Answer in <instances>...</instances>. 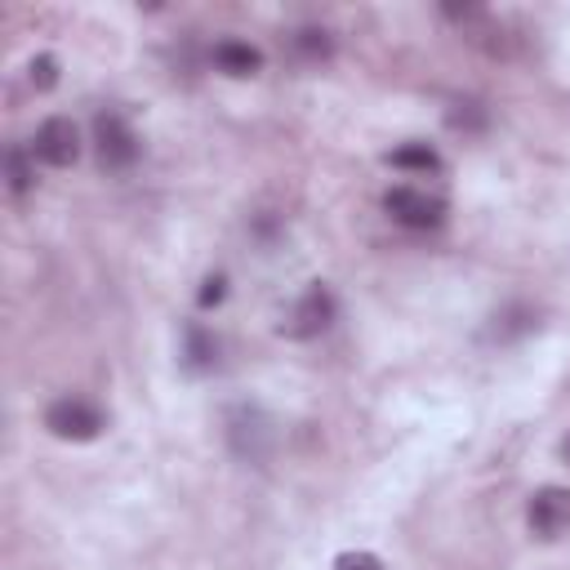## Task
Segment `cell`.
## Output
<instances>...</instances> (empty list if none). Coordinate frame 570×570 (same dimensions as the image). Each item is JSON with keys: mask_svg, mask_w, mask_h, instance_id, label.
<instances>
[{"mask_svg": "<svg viewBox=\"0 0 570 570\" xmlns=\"http://www.w3.org/2000/svg\"><path fill=\"white\" fill-rule=\"evenodd\" d=\"M4 169H9V191H13V196H22V191L31 187V165H27V151H22V147H9Z\"/></svg>", "mask_w": 570, "mask_h": 570, "instance_id": "11", "label": "cell"}, {"mask_svg": "<svg viewBox=\"0 0 570 570\" xmlns=\"http://www.w3.org/2000/svg\"><path fill=\"white\" fill-rule=\"evenodd\" d=\"M330 321H334V294L316 281V285H307V289L298 294V303L289 307L281 334H289V338H316V334L330 330Z\"/></svg>", "mask_w": 570, "mask_h": 570, "instance_id": "4", "label": "cell"}, {"mask_svg": "<svg viewBox=\"0 0 570 570\" xmlns=\"http://www.w3.org/2000/svg\"><path fill=\"white\" fill-rule=\"evenodd\" d=\"M561 454H566V459H570V436H566V441H561Z\"/></svg>", "mask_w": 570, "mask_h": 570, "instance_id": "16", "label": "cell"}, {"mask_svg": "<svg viewBox=\"0 0 570 570\" xmlns=\"http://www.w3.org/2000/svg\"><path fill=\"white\" fill-rule=\"evenodd\" d=\"M45 428H49L58 441H94V436L107 428V419H102L98 405H89V401H80V396H58V401L45 410Z\"/></svg>", "mask_w": 570, "mask_h": 570, "instance_id": "1", "label": "cell"}, {"mask_svg": "<svg viewBox=\"0 0 570 570\" xmlns=\"http://www.w3.org/2000/svg\"><path fill=\"white\" fill-rule=\"evenodd\" d=\"M383 209L401 227H414V232H428V227H441L445 223V200L441 196H428L423 187H392L383 196Z\"/></svg>", "mask_w": 570, "mask_h": 570, "instance_id": "3", "label": "cell"}, {"mask_svg": "<svg viewBox=\"0 0 570 570\" xmlns=\"http://www.w3.org/2000/svg\"><path fill=\"white\" fill-rule=\"evenodd\" d=\"M223 294H227V281L214 272V276H205V281H200V294H196V303H200V307H214Z\"/></svg>", "mask_w": 570, "mask_h": 570, "instance_id": "15", "label": "cell"}, {"mask_svg": "<svg viewBox=\"0 0 570 570\" xmlns=\"http://www.w3.org/2000/svg\"><path fill=\"white\" fill-rule=\"evenodd\" d=\"M94 151H98L102 169H129L138 160V138L125 125V116H116V111L94 116Z\"/></svg>", "mask_w": 570, "mask_h": 570, "instance_id": "2", "label": "cell"}, {"mask_svg": "<svg viewBox=\"0 0 570 570\" xmlns=\"http://www.w3.org/2000/svg\"><path fill=\"white\" fill-rule=\"evenodd\" d=\"M31 156H36L40 165H53V169L76 165V156H80V134H76V125H71L67 116H49V120L36 129V138H31Z\"/></svg>", "mask_w": 570, "mask_h": 570, "instance_id": "5", "label": "cell"}, {"mask_svg": "<svg viewBox=\"0 0 570 570\" xmlns=\"http://www.w3.org/2000/svg\"><path fill=\"white\" fill-rule=\"evenodd\" d=\"M387 160H392L396 169H419V174H432V169H441V156H436L428 142H405V147H396Z\"/></svg>", "mask_w": 570, "mask_h": 570, "instance_id": "9", "label": "cell"}, {"mask_svg": "<svg viewBox=\"0 0 570 570\" xmlns=\"http://www.w3.org/2000/svg\"><path fill=\"white\" fill-rule=\"evenodd\" d=\"M183 338H187V352H183V356H187V365H191V370H209V365L218 361V343H214L200 325H187V334H183Z\"/></svg>", "mask_w": 570, "mask_h": 570, "instance_id": "10", "label": "cell"}, {"mask_svg": "<svg viewBox=\"0 0 570 570\" xmlns=\"http://www.w3.org/2000/svg\"><path fill=\"white\" fill-rule=\"evenodd\" d=\"M294 45H298L307 58H325V53H330V36L316 31V27H303V31L294 36Z\"/></svg>", "mask_w": 570, "mask_h": 570, "instance_id": "12", "label": "cell"}, {"mask_svg": "<svg viewBox=\"0 0 570 570\" xmlns=\"http://www.w3.org/2000/svg\"><path fill=\"white\" fill-rule=\"evenodd\" d=\"M334 570H383V561L374 552H338Z\"/></svg>", "mask_w": 570, "mask_h": 570, "instance_id": "14", "label": "cell"}, {"mask_svg": "<svg viewBox=\"0 0 570 570\" xmlns=\"http://www.w3.org/2000/svg\"><path fill=\"white\" fill-rule=\"evenodd\" d=\"M525 521L539 539H561L570 534V490L566 485H543L530 494V508H525Z\"/></svg>", "mask_w": 570, "mask_h": 570, "instance_id": "6", "label": "cell"}, {"mask_svg": "<svg viewBox=\"0 0 570 570\" xmlns=\"http://www.w3.org/2000/svg\"><path fill=\"white\" fill-rule=\"evenodd\" d=\"M31 85L36 89H53V80H58V58H49V53H40V58H31Z\"/></svg>", "mask_w": 570, "mask_h": 570, "instance_id": "13", "label": "cell"}, {"mask_svg": "<svg viewBox=\"0 0 570 570\" xmlns=\"http://www.w3.org/2000/svg\"><path fill=\"white\" fill-rule=\"evenodd\" d=\"M227 441H232V450L240 454V459H267V445H272V432H267V423H263V414L258 410H249V405H240V410H232V419H227Z\"/></svg>", "mask_w": 570, "mask_h": 570, "instance_id": "7", "label": "cell"}, {"mask_svg": "<svg viewBox=\"0 0 570 570\" xmlns=\"http://www.w3.org/2000/svg\"><path fill=\"white\" fill-rule=\"evenodd\" d=\"M214 62L227 76H254L263 67V53L254 45H245V40H218L214 45Z\"/></svg>", "mask_w": 570, "mask_h": 570, "instance_id": "8", "label": "cell"}]
</instances>
